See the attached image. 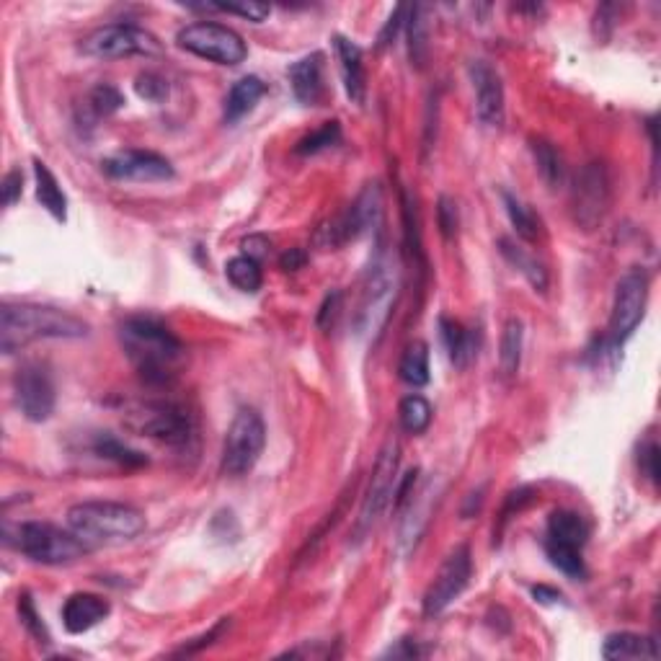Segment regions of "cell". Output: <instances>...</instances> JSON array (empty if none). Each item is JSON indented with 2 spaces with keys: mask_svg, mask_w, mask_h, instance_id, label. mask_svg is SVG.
<instances>
[{
  "mask_svg": "<svg viewBox=\"0 0 661 661\" xmlns=\"http://www.w3.org/2000/svg\"><path fill=\"white\" fill-rule=\"evenodd\" d=\"M398 295V279L396 266L390 264L388 256L380 251L372 266L367 269L365 290H362V303H359L357 313V334L365 339H377L383 334L385 323H388L393 305H396Z\"/></svg>",
  "mask_w": 661,
  "mask_h": 661,
  "instance_id": "4",
  "label": "cell"
},
{
  "mask_svg": "<svg viewBox=\"0 0 661 661\" xmlns=\"http://www.w3.org/2000/svg\"><path fill=\"white\" fill-rule=\"evenodd\" d=\"M532 155H535V166H538L545 184L550 189H558L566 179V163H563V155L558 153L556 145L548 140H532Z\"/></svg>",
  "mask_w": 661,
  "mask_h": 661,
  "instance_id": "32",
  "label": "cell"
},
{
  "mask_svg": "<svg viewBox=\"0 0 661 661\" xmlns=\"http://www.w3.org/2000/svg\"><path fill=\"white\" fill-rule=\"evenodd\" d=\"M339 305H341V292H331V295L323 300L321 313H318V326L328 328L334 323V318L339 316Z\"/></svg>",
  "mask_w": 661,
  "mask_h": 661,
  "instance_id": "47",
  "label": "cell"
},
{
  "mask_svg": "<svg viewBox=\"0 0 661 661\" xmlns=\"http://www.w3.org/2000/svg\"><path fill=\"white\" fill-rule=\"evenodd\" d=\"M535 501V491L532 489H519V491H512L507 499V507H504V512H501V522H507L509 514H517L522 512V509L527 507V504H532Z\"/></svg>",
  "mask_w": 661,
  "mask_h": 661,
  "instance_id": "46",
  "label": "cell"
},
{
  "mask_svg": "<svg viewBox=\"0 0 661 661\" xmlns=\"http://www.w3.org/2000/svg\"><path fill=\"white\" fill-rule=\"evenodd\" d=\"M137 429L166 447H189L194 439V419L179 403H148L137 414Z\"/></svg>",
  "mask_w": 661,
  "mask_h": 661,
  "instance_id": "13",
  "label": "cell"
},
{
  "mask_svg": "<svg viewBox=\"0 0 661 661\" xmlns=\"http://www.w3.org/2000/svg\"><path fill=\"white\" fill-rule=\"evenodd\" d=\"M290 86L295 99L305 106H313L323 96V55H313L297 60L290 68Z\"/></svg>",
  "mask_w": 661,
  "mask_h": 661,
  "instance_id": "20",
  "label": "cell"
},
{
  "mask_svg": "<svg viewBox=\"0 0 661 661\" xmlns=\"http://www.w3.org/2000/svg\"><path fill=\"white\" fill-rule=\"evenodd\" d=\"M109 612H112V607L104 597L91 592H78L68 597V602L62 605V625L73 636H81V633L91 631L93 625H99Z\"/></svg>",
  "mask_w": 661,
  "mask_h": 661,
  "instance_id": "18",
  "label": "cell"
},
{
  "mask_svg": "<svg viewBox=\"0 0 661 661\" xmlns=\"http://www.w3.org/2000/svg\"><path fill=\"white\" fill-rule=\"evenodd\" d=\"M34 184H37V202L44 210L50 212L55 220L65 223L68 220V197L60 189V181L55 179V173L47 168L39 158H34Z\"/></svg>",
  "mask_w": 661,
  "mask_h": 661,
  "instance_id": "24",
  "label": "cell"
},
{
  "mask_svg": "<svg viewBox=\"0 0 661 661\" xmlns=\"http://www.w3.org/2000/svg\"><path fill=\"white\" fill-rule=\"evenodd\" d=\"M408 514L406 519H403V527H401V545H406V550L416 548V543H419V538L424 535V527H427L429 522V507H432V483H429L427 489L421 491L419 496H411V501H408Z\"/></svg>",
  "mask_w": 661,
  "mask_h": 661,
  "instance_id": "29",
  "label": "cell"
},
{
  "mask_svg": "<svg viewBox=\"0 0 661 661\" xmlns=\"http://www.w3.org/2000/svg\"><path fill=\"white\" fill-rule=\"evenodd\" d=\"M649 303V277L641 269H631L620 277L612 297L610 326H607V346L618 352L625 341L631 339L638 323L643 321Z\"/></svg>",
  "mask_w": 661,
  "mask_h": 661,
  "instance_id": "8",
  "label": "cell"
},
{
  "mask_svg": "<svg viewBox=\"0 0 661 661\" xmlns=\"http://www.w3.org/2000/svg\"><path fill=\"white\" fill-rule=\"evenodd\" d=\"M13 396L29 421H47L55 411V383L50 370L39 362H26L13 375Z\"/></svg>",
  "mask_w": 661,
  "mask_h": 661,
  "instance_id": "14",
  "label": "cell"
},
{
  "mask_svg": "<svg viewBox=\"0 0 661 661\" xmlns=\"http://www.w3.org/2000/svg\"><path fill=\"white\" fill-rule=\"evenodd\" d=\"M522 341H525V326L519 318H509L501 334L499 346V367L504 377H514L522 365Z\"/></svg>",
  "mask_w": 661,
  "mask_h": 661,
  "instance_id": "30",
  "label": "cell"
},
{
  "mask_svg": "<svg viewBox=\"0 0 661 661\" xmlns=\"http://www.w3.org/2000/svg\"><path fill=\"white\" fill-rule=\"evenodd\" d=\"M135 91L140 99L150 101V104H161L168 99V81L158 73H143L137 75Z\"/></svg>",
  "mask_w": 661,
  "mask_h": 661,
  "instance_id": "39",
  "label": "cell"
},
{
  "mask_svg": "<svg viewBox=\"0 0 661 661\" xmlns=\"http://www.w3.org/2000/svg\"><path fill=\"white\" fill-rule=\"evenodd\" d=\"M83 52L99 60H124V57H158L163 55V44L155 34L132 24L101 26L86 37Z\"/></svg>",
  "mask_w": 661,
  "mask_h": 661,
  "instance_id": "10",
  "label": "cell"
},
{
  "mask_svg": "<svg viewBox=\"0 0 661 661\" xmlns=\"http://www.w3.org/2000/svg\"><path fill=\"white\" fill-rule=\"evenodd\" d=\"M88 323L60 308L31 303H6L0 310V349L16 354L44 339H83Z\"/></svg>",
  "mask_w": 661,
  "mask_h": 661,
  "instance_id": "2",
  "label": "cell"
},
{
  "mask_svg": "<svg viewBox=\"0 0 661 661\" xmlns=\"http://www.w3.org/2000/svg\"><path fill=\"white\" fill-rule=\"evenodd\" d=\"M119 341L130 365L148 385H168L184 367V344L155 318H127L119 328Z\"/></svg>",
  "mask_w": 661,
  "mask_h": 661,
  "instance_id": "1",
  "label": "cell"
},
{
  "mask_svg": "<svg viewBox=\"0 0 661 661\" xmlns=\"http://www.w3.org/2000/svg\"><path fill=\"white\" fill-rule=\"evenodd\" d=\"M380 212H383V192H380L377 184H370L365 192L354 199L352 207L346 210V215L341 217L339 223L328 228V243L341 246V243L357 241L365 233L375 230V225L380 223Z\"/></svg>",
  "mask_w": 661,
  "mask_h": 661,
  "instance_id": "16",
  "label": "cell"
},
{
  "mask_svg": "<svg viewBox=\"0 0 661 661\" xmlns=\"http://www.w3.org/2000/svg\"><path fill=\"white\" fill-rule=\"evenodd\" d=\"M19 618L26 631L34 638H39V643H50V633H47L42 618H39L37 610H34V602H31L29 594H21L19 597Z\"/></svg>",
  "mask_w": 661,
  "mask_h": 661,
  "instance_id": "40",
  "label": "cell"
},
{
  "mask_svg": "<svg viewBox=\"0 0 661 661\" xmlns=\"http://www.w3.org/2000/svg\"><path fill=\"white\" fill-rule=\"evenodd\" d=\"M398 375L411 388H424L429 383V346L424 341H414L408 346L398 365Z\"/></svg>",
  "mask_w": 661,
  "mask_h": 661,
  "instance_id": "31",
  "label": "cell"
},
{
  "mask_svg": "<svg viewBox=\"0 0 661 661\" xmlns=\"http://www.w3.org/2000/svg\"><path fill=\"white\" fill-rule=\"evenodd\" d=\"M303 264H305V254L300 248H292L290 254L282 256V269H285V272H297Z\"/></svg>",
  "mask_w": 661,
  "mask_h": 661,
  "instance_id": "50",
  "label": "cell"
},
{
  "mask_svg": "<svg viewBox=\"0 0 661 661\" xmlns=\"http://www.w3.org/2000/svg\"><path fill=\"white\" fill-rule=\"evenodd\" d=\"M470 574H473V558H470L468 545H458L452 550L445 563L439 566L437 576L429 584L427 594H424V615L427 618H437L452 602L458 600L460 594L468 587Z\"/></svg>",
  "mask_w": 661,
  "mask_h": 661,
  "instance_id": "12",
  "label": "cell"
},
{
  "mask_svg": "<svg viewBox=\"0 0 661 661\" xmlns=\"http://www.w3.org/2000/svg\"><path fill=\"white\" fill-rule=\"evenodd\" d=\"M398 465H401V447H398V442L390 439L388 445L383 447V452H380L375 468H372L370 489H367L365 499H362V509H359V517L354 522V543H362L375 530L385 509L390 507V499L396 494Z\"/></svg>",
  "mask_w": 661,
  "mask_h": 661,
  "instance_id": "6",
  "label": "cell"
},
{
  "mask_svg": "<svg viewBox=\"0 0 661 661\" xmlns=\"http://www.w3.org/2000/svg\"><path fill=\"white\" fill-rule=\"evenodd\" d=\"M266 93V86L256 75H246L241 81L230 88L228 99H225V122L235 124L238 119L246 117L248 112H254V106L259 104L261 96Z\"/></svg>",
  "mask_w": 661,
  "mask_h": 661,
  "instance_id": "25",
  "label": "cell"
},
{
  "mask_svg": "<svg viewBox=\"0 0 661 661\" xmlns=\"http://www.w3.org/2000/svg\"><path fill=\"white\" fill-rule=\"evenodd\" d=\"M439 336H442V344H445L447 354H450V362L455 367L465 370V367L476 359V334H473L470 328H465L460 321H452V318L445 316L439 318Z\"/></svg>",
  "mask_w": 661,
  "mask_h": 661,
  "instance_id": "21",
  "label": "cell"
},
{
  "mask_svg": "<svg viewBox=\"0 0 661 661\" xmlns=\"http://www.w3.org/2000/svg\"><path fill=\"white\" fill-rule=\"evenodd\" d=\"M610 176L602 163H587L571 189V212L581 230H594L610 210Z\"/></svg>",
  "mask_w": 661,
  "mask_h": 661,
  "instance_id": "11",
  "label": "cell"
},
{
  "mask_svg": "<svg viewBox=\"0 0 661 661\" xmlns=\"http://www.w3.org/2000/svg\"><path fill=\"white\" fill-rule=\"evenodd\" d=\"M408 57L411 65L419 70L427 68L429 60V24H427V6L408 8Z\"/></svg>",
  "mask_w": 661,
  "mask_h": 661,
  "instance_id": "27",
  "label": "cell"
},
{
  "mask_svg": "<svg viewBox=\"0 0 661 661\" xmlns=\"http://www.w3.org/2000/svg\"><path fill=\"white\" fill-rule=\"evenodd\" d=\"M334 50L341 65V78H344L346 96L352 99V104H365L367 93V75L365 62H362V50L352 39L334 37Z\"/></svg>",
  "mask_w": 661,
  "mask_h": 661,
  "instance_id": "19",
  "label": "cell"
},
{
  "mask_svg": "<svg viewBox=\"0 0 661 661\" xmlns=\"http://www.w3.org/2000/svg\"><path fill=\"white\" fill-rule=\"evenodd\" d=\"M88 106L96 117H109V114L119 112L124 106V96L117 86L112 83H101L88 93Z\"/></svg>",
  "mask_w": 661,
  "mask_h": 661,
  "instance_id": "38",
  "label": "cell"
},
{
  "mask_svg": "<svg viewBox=\"0 0 661 661\" xmlns=\"http://www.w3.org/2000/svg\"><path fill=\"white\" fill-rule=\"evenodd\" d=\"M602 656L612 661L623 659H659V643L638 633H612L605 638Z\"/></svg>",
  "mask_w": 661,
  "mask_h": 661,
  "instance_id": "22",
  "label": "cell"
},
{
  "mask_svg": "<svg viewBox=\"0 0 661 661\" xmlns=\"http://www.w3.org/2000/svg\"><path fill=\"white\" fill-rule=\"evenodd\" d=\"M501 199H504V207H507V215L512 220L514 230L522 241L532 243L540 238V220L535 217V212L527 207L525 202H519L512 192H501Z\"/></svg>",
  "mask_w": 661,
  "mask_h": 661,
  "instance_id": "34",
  "label": "cell"
},
{
  "mask_svg": "<svg viewBox=\"0 0 661 661\" xmlns=\"http://www.w3.org/2000/svg\"><path fill=\"white\" fill-rule=\"evenodd\" d=\"M266 447V424L254 408H241L230 421L223 445V473L225 476H246L259 463Z\"/></svg>",
  "mask_w": 661,
  "mask_h": 661,
  "instance_id": "7",
  "label": "cell"
},
{
  "mask_svg": "<svg viewBox=\"0 0 661 661\" xmlns=\"http://www.w3.org/2000/svg\"><path fill=\"white\" fill-rule=\"evenodd\" d=\"M589 538V527L584 517L569 509L553 512L548 519V532H545V543H558V545H571V548L584 550Z\"/></svg>",
  "mask_w": 661,
  "mask_h": 661,
  "instance_id": "23",
  "label": "cell"
},
{
  "mask_svg": "<svg viewBox=\"0 0 661 661\" xmlns=\"http://www.w3.org/2000/svg\"><path fill=\"white\" fill-rule=\"evenodd\" d=\"M93 452L99 455L101 460H109V463H117L119 468H143V465H148V458H145L143 452L135 450V447L124 445L122 439H117L114 434L104 432V434H96V439H93Z\"/></svg>",
  "mask_w": 661,
  "mask_h": 661,
  "instance_id": "28",
  "label": "cell"
},
{
  "mask_svg": "<svg viewBox=\"0 0 661 661\" xmlns=\"http://www.w3.org/2000/svg\"><path fill=\"white\" fill-rule=\"evenodd\" d=\"M406 19H408V6H398L396 11L390 13L385 26L380 29V34H377V50H385V47H390V44L396 42L398 31L403 29Z\"/></svg>",
  "mask_w": 661,
  "mask_h": 661,
  "instance_id": "44",
  "label": "cell"
},
{
  "mask_svg": "<svg viewBox=\"0 0 661 661\" xmlns=\"http://www.w3.org/2000/svg\"><path fill=\"white\" fill-rule=\"evenodd\" d=\"M225 277L230 279V285L241 292H259L264 274H261L259 261L251 256H235L225 264Z\"/></svg>",
  "mask_w": 661,
  "mask_h": 661,
  "instance_id": "33",
  "label": "cell"
},
{
  "mask_svg": "<svg viewBox=\"0 0 661 661\" xmlns=\"http://www.w3.org/2000/svg\"><path fill=\"white\" fill-rule=\"evenodd\" d=\"M499 248H501V256H504V259H507L509 264H512L514 269H517V272L535 287V290L538 292L548 290V272H545L543 264H540L538 259H532L525 248L517 246L512 238H501Z\"/></svg>",
  "mask_w": 661,
  "mask_h": 661,
  "instance_id": "26",
  "label": "cell"
},
{
  "mask_svg": "<svg viewBox=\"0 0 661 661\" xmlns=\"http://www.w3.org/2000/svg\"><path fill=\"white\" fill-rule=\"evenodd\" d=\"M212 11H223V13H235V16H243V19L261 24V21L269 19L272 8L266 3H212Z\"/></svg>",
  "mask_w": 661,
  "mask_h": 661,
  "instance_id": "41",
  "label": "cell"
},
{
  "mask_svg": "<svg viewBox=\"0 0 661 661\" xmlns=\"http://www.w3.org/2000/svg\"><path fill=\"white\" fill-rule=\"evenodd\" d=\"M3 204L6 207H13V204L19 202L21 199V192H24V173H21V168H11V171L3 176Z\"/></svg>",
  "mask_w": 661,
  "mask_h": 661,
  "instance_id": "45",
  "label": "cell"
},
{
  "mask_svg": "<svg viewBox=\"0 0 661 661\" xmlns=\"http://www.w3.org/2000/svg\"><path fill=\"white\" fill-rule=\"evenodd\" d=\"M101 168L109 179L114 181H168L173 179V166L168 158L150 150H119L101 161Z\"/></svg>",
  "mask_w": 661,
  "mask_h": 661,
  "instance_id": "15",
  "label": "cell"
},
{
  "mask_svg": "<svg viewBox=\"0 0 661 661\" xmlns=\"http://www.w3.org/2000/svg\"><path fill=\"white\" fill-rule=\"evenodd\" d=\"M19 550L29 561L44 566H68L88 553L91 545L73 530H60L50 522H24L19 527Z\"/></svg>",
  "mask_w": 661,
  "mask_h": 661,
  "instance_id": "5",
  "label": "cell"
},
{
  "mask_svg": "<svg viewBox=\"0 0 661 661\" xmlns=\"http://www.w3.org/2000/svg\"><path fill=\"white\" fill-rule=\"evenodd\" d=\"M68 525L88 545L124 543L145 530V517L122 501H81L68 509Z\"/></svg>",
  "mask_w": 661,
  "mask_h": 661,
  "instance_id": "3",
  "label": "cell"
},
{
  "mask_svg": "<svg viewBox=\"0 0 661 661\" xmlns=\"http://www.w3.org/2000/svg\"><path fill=\"white\" fill-rule=\"evenodd\" d=\"M181 50L192 52L202 60L217 62V65H241L248 55V47L238 31L228 29L215 21H197L176 34Z\"/></svg>",
  "mask_w": 661,
  "mask_h": 661,
  "instance_id": "9",
  "label": "cell"
},
{
  "mask_svg": "<svg viewBox=\"0 0 661 661\" xmlns=\"http://www.w3.org/2000/svg\"><path fill=\"white\" fill-rule=\"evenodd\" d=\"M341 143V127L339 122H326L321 130L310 132L308 137H303L300 143H297L295 153L297 155H316L321 150L336 148Z\"/></svg>",
  "mask_w": 661,
  "mask_h": 661,
  "instance_id": "37",
  "label": "cell"
},
{
  "mask_svg": "<svg viewBox=\"0 0 661 661\" xmlns=\"http://www.w3.org/2000/svg\"><path fill=\"white\" fill-rule=\"evenodd\" d=\"M545 553H548L550 563H553L561 574L571 576V579H584V576H587V566H584V558H581L579 548H571V545H558V543H545Z\"/></svg>",
  "mask_w": 661,
  "mask_h": 661,
  "instance_id": "36",
  "label": "cell"
},
{
  "mask_svg": "<svg viewBox=\"0 0 661 661\" xmlns=\"http://www.w3.org/2000/svg\"><path fill=\"white\" fill-rule=\"evenodd\" d=\"M398 419L408 434H424L432 424V406L424 396H406L398 408Z\"/></svg>",
  "mask_w": 661,
  "mask_h": 661,
  "instance_id": "35",
  "label": "cell"
},
{
  "mask_svg": "<svg viewBox=\"0 0 661 661\" xmlns=\"http://www.w3.org/2000/svg\"><path fill=\"white\" fill-rule=\"evenodd\" d=\"M532 597H535L538 602H543V605H556V602L563 600L561 592H556V589H550V587H543V584L532 589Z\"/></svg>",
  "mask_w": 661,
  "mask_h": 661,
  "instance_id": "49",
  "label": "cell"
},
{
  "mask_svg": "<svg viewBox=\"0 0 661 661\" xmlns=\"http://www.w3.org/2000/svg\"><path fill=\"white\" fill-rule=\"evenodd\" d=\"M638 468L654 486H659V445H656V439H646L638 447Z\"/></svg>",
  "mask_w": 661,
  "mask_h": 661,
  "instance_id": "43",
  "label": "cell"
},
{
  "mask_svg": "<svg viewBox=\"0 0 661 661\" xmlns=\"http://www.w3.org/2000/svg\"><path fill=\"white\" fill-rule=\"evenodd\" d=\"M383 656L385 659H419V656H424V651H421L414 641L403 638V641H398L396 646H390Z\"/></svg>",
  "mask_w": 661,
  "mask_h": 661,
  "instance_id": "48",
  "label": "cell"
},
{
  "mask_svg": "<svg viewBox=\"0 0 661 661\" xmlns=\"http://www.w3.org/2000/svg\"><path fill=\"white\" fill-rule=\"evenodd\" d=\"M470 81H473V91H476V114L481 124L486 127H496L499 130L504 124V86L501 78L486 60L470 62Z\"/></svg>",
  "mask_w": 661,
  "mask_h": 661,
  "instance_id": "17",
  "label": "cell"
},
{
  "mask_svg": "<svg viewBox=\"0 0 661 661\" xmlns=\"http://www.w3.org/2000/svg\"><path fill=\"white\" fill-rule=\"evenodd\" d=\"M437 223H439V233L445 235V238H452V235L458 233L460 225V215H458V204L452 197H439L437 202Z\"/></svg>",
  "mask_w": 661,
  "mask_h": 661,
  "instance_id": "42",
  "label": "cell"
}]
</instances>
